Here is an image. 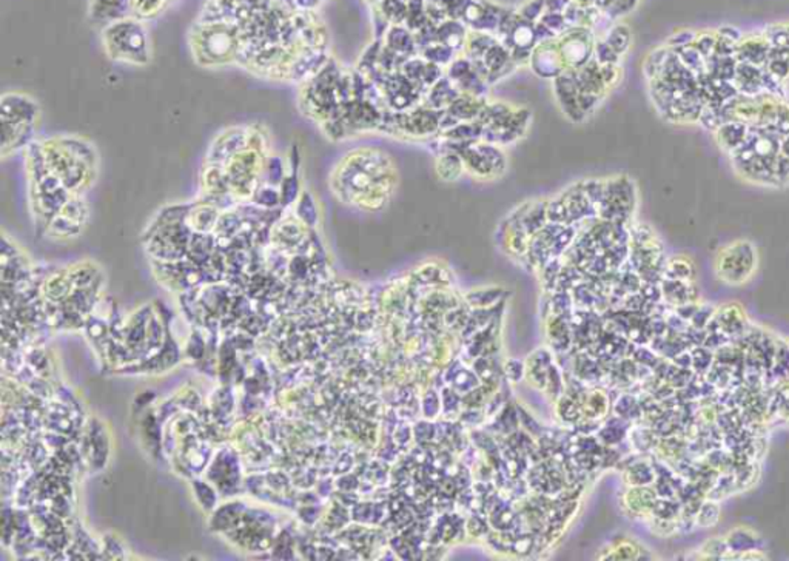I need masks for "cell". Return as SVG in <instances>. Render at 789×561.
I'll return each instance as SVG.
<instances>
[{"label": "cell", "instance_id": "7c38bea8", "mask_svg": "<svg viewBox=\"0 0 789 561\" xmlns=\"http://www.w3.org/2000/svg\"><path fill=\"white\" fill-rule=\"evenodd\" d=\"M717 36H720V37H725V39H729V41L737 42V43H739V42L742 41V36H740V33H739V31H737V29H735V28H732V27H723V28H721V29H718V31H717Z\"/></svg>", "mask_w": 789, "mask_h": 561}, {"label": "cell", "instance_id": "3957f363", "mask_svg": "<svg viewBox=\"0 0 789 561\" xmlns=\"http://www.w3.org/2000/svg\"><path fill=\"white\" fill-rule=\"evenodd\" d=\"M37 108L31 101L22 96H3V122L6 124H33Z\"/></svg>", "mask_w": 789, "mask_h": 561}, {"label": "cell", "instance_id": "277c9868", "mask_svg": "<svg viewBox=\"0 0 789 561\" xmlns=\"http://www.w3.org/2000/svg\"><path fill=\"white\" fill-rule=\"evenodd\" d=\"M765 66H757L751 64H740L737 65L734 85L739 89V94L757 97L763 94V84H762V74Z\"/></svg>", "mask_w": 789, "mask_h": 561}, {"label": "cell", "instance_id": "8fae6325", "mask_svg": "<svg viewBox=\"0 0 789 561\" xmlns=\"http://www.w3.org/2000/svg\"><path fill=\"white\" fill-rule=\"evenodd\" d=\"M695 37H697V36H695L694 33L683 31V33H680V34H677V36L672 37V39H671V47H672L674 50H680V48H684V47H689V45L694 43Z\"/></svg>", "mask_w": 789, "mask_h": 561}, {"label": "cell", "instance_id": "ba28073f", "mask_svg": "<svg viewBox=\"0 0 789 561\" xmlns=\"http://www.w3.org/2000/svg\"><path fill=\"white\" fill-rule=\"evenodd\" d=\"M763 37L769 43V47H789V34L786 27H771Z\"/></svg>", "mask_w": 789, "mask_h": 561}, {"label": "cell", "instance_id": "8992f818", "mask_svg": "<svg viewBox=\"0 0 789 561\" xmlns=\"http://www.w3.org/2000/svg\"><path fill=\"white\" fill-rule=\"evenodd\" d=\"M674 51L677 53V56H679L680 62L686 66L691 73H694L695 76L706 73V59L698 53V50L694 47V45H689V47Z\"/></svg>", "mask_w": 789, "mask_h": 561}, {"label": "cell", "instance_id": "4fadbf2b", "mask_svg": "<svg viewBox=\"0 0 789 561\" xmlns=\"http://www.w3.org/2000/svg\"><path fill=\"white\" fill-rule=\"evenodd\" d=\"M780 154H783V156H786V158H789V134H786V136L780 139Z\"/></svg>", "mask_w": 789, "mask_h": 561}, {"label": "cell", "instance_id": "52a82bcc", "mask_svg": "<svg viewBox=\"0 0 789 561\" xmlns=\"http://www.w3.org/2000/svg\"><path fill=\"white\" fill-rule=\"evenodd\" d=\"M765 68L774 78L783 82L789 78V57H771L766 62Z\"/></svg>", "mask_w": 789, "mask_h": 561}, {"label": "cell", "instance_id": "9c48e42d", "mask_svg": "<svg viewBox=\"0 0 789 561\" xmlns=\"http://www.w3.org/2000/svg\"><path fill=\"white\" fill-rule=\"evenodd\" d=\"M716 42H717V34H702L695 37L694 41V47L698 50V53L702 54L706 61H708L709 57L714 56V48H716Z\"/></svg>", "mask_w": 789, "mask_h": 561}, {"label": "cell", "instance_id": "5b68a950", "mask_svg": "<svg viewBox=\"0 0 789 561\" xmlns=\"http://www.w3.org/2000/svg\"><path fill=\"white\" fill-rule=\"evenodd\" d=\"M735 59L740 64L765 66L769 59V43L765 41V37L740 41L737 43Z\"/></svg>", "mask_w": 789, "mask_h": 561}, {"label": "cell", "instance_id": "5bb4252c", "mask_svg": "<svg viewBox=\"0 0 789 561\" xmlns=\"http://www.w3.org/2000/svg\"><path fill=\"white\" fill-rule=\"evenodd\" d=\"M786 28H788V34H789V25H788V27H786Z\"/></svg>", "mask_w": 789, "mask_h": 561}, {"label": "cell", "instance_id": "6da1fadb", "mask_svg": "<svg viewBox=\"0 0 789 561\" xmlns=\"http://www.w3.org/2000/svg\"><path fill=\"white\" fill-rule=\"evenodd\" d=\"M757 254L749 242H735L721 252L717 261L720 278L729 284H740L754 273Z\"/></svg>", "mask_w": 789, "mask_h": 561}, {"label": "cell", "instance_id": "7a4b0ae2", "mask_svg": "<svg viewBox=\"0 0 789 561\" xmlns=\"http://www.w3.org/2000/svg\"><path fill=\"white\" fill-rule=\"evenodd\" d=\"M749 131L751 125L748 124L742 121H726L714 133H716V139L720 148L725 150L726 153L732 154L744 144V140L749 136Z\"/></svg>", "mask_w": 789, "mask_h": 561}, {"label": "cell", "instance_id": "30bf717a", "mask_svg": "<svg viewBox=\"0 0 789 561\" xmlns=\"http://www.w3.org/2000/svg\"><path fill=\"white\" fill-rule=\"evenodd\" d=\"M774 176H776L777 185L789 182V158L780 153L774 159Z\"/></svg>", "mask_w": 789, "mask_h": 561}]
</instances>
